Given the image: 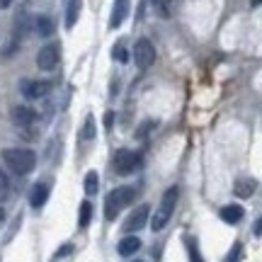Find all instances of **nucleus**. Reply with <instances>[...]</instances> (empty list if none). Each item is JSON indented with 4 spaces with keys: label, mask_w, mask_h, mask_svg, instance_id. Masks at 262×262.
Returning <instances> with one entry per match:
<instances>
[{
    "label": "nucleus",
    "mask_w": 262,
    "mask_h": 262,
    "mask_svg": "<svg viewBox=\"0 0 262 262\" xmlns=\"http://www.w3.org/2000/svg\"><path fill=\"white\" fill-rule=\"evenodd\" d=\"M134 61L139 66L141 71H146L150 66L156 63V47H153V41L146 37H141L136 41V47H134Z\"/></svg>",
    "instance_id": "39448f33"
},
{
    "label": "nucleus",
    "mask_w": 262,
    "mask_h": 262,
    "mask_svg": "<svg viewBox=\"0 0 262 262\" xmlns=\"http://www.w3.org/2000/svg\"><path fill=\"white\" fill-rule=\"evenodd\" d=\"M97 185H100L97 172H88V175H85V192H88V194H95V192H97Z\"/></svg>",
    "instance_id": "412c9836"
},
{
    "label": "nucleus",
    "mask_w": 262,
    "mask_h": 262,
    "mask_svg": "<svg viewBox=\"0 0 262 262\" xmlns=\"http://www.w3.org/2000/svg\"><path fill=\"white\" fill-rule=\"evenodd\" d=\"M255 187H257V182H255V180H250V178H245V180H238V182H235L233 192L241 196V199H248V196L255 194Z\"/></svg>",
    "instance_id": "2eb2a0df"
},
{
    "label": "nucleus",
    "mask_w": 262,
    "mask_h": 262,
    "mask_svg": "<svg viewBox=\"0 0 262 262\" xmlns=\"http://www.w3.org/2000/svg\"><path fill=\"white\" fill-rule=\"evenodd\" d=\"M136 262H143V260H136Z\"/></svg>",
    "instance_id": "2f4dec72"
},
{
    "label": "nucleus",
    "mask_w": 262,
    "mask_h": 262,
    "mask_svg": "<svg viewBox=\"0 0 262 262\" xmlns=\"http://www.w3.org/2000/svg\"><path fill=\"white\" fill-rule=\"evenodd\" d=\"M80 10H83V0H68L66 5V29H73L78 17H80Z\"/></svg>",
    "instance_id": "f8f14e48"
},
{
    "label": "nucleus",
    "mask_w": 262,
    "mask_h": 262,
    "mask_svg": "<svg viewBox=\"0 0 262 262\" xmlns=\"http://www.w3.org/2000/svg\"><path fill=\"white\" fill-rule=\"evenodd\" d=\"M12 5V0H0V8H10Z\"/></svg>",
    "instance_id": "cd10ccee"
},
{
    "label": "nucleus",
    "mask_w": 262,
    "mask_h": 262,
    "mask_svg": "<svg viewBox=\"0 0 262 262\" xmlns=\"http://www.w3.org/2000/svg\"><path fill=\"white\" fill-rule=\"evenodd\" d=\"M172 3L175 0H150V5L156 8V12H158L160 17H168L170 12H172Z\"/></svg>",
    "instance_id": "a211bd4d"
},
{
    "label": "nucleus",
    "mask_w": 262,
    "mask_h": 262,
    "mask_svg": "<svg viewBox=\"0 0 262 262\" xmlns=\"http://www.w3.org/2000/svg\"><path fill=\"white\" fill-rule=\"evenodd\" d=\"M90 221H93V204H90V202H83V204H80V216H78V226H80V228H88Z\"/></svg>",
    "instance_id": "f3484780"
},
{
    "label": "nucleus",
    "mask_w": 262,
    "mask_h": 262,
    "mask_svg": "<svg viewBox=\"0 0 262 262\" xmlns=\"http://www.w3.org/2000/svg\"><path fill=\"white\" fill-rule=\"evenodd\" d=\"M112 56H114V61H119V63H126V61H129V51L124 47V41H117V44H114Z\"/></svg>",
    "instance_id": "aec40b11"
},
{
    "label": "nucleus",
    "mask_w": 262,
    "mask_h": 262,
    "mask_svg": "<svg viewBox=\"0 0 262 262\" xmlns=\"http://www.w3.org/2000/svg\"><path fill=\"white\" fill-rule=\"evenodd\" d=\"M61 61V49L58 44H47V47H41V51L37 54V66L41 71H54Z\"/></svg>",
    "instance_id": "423d86ee"
},
{
    "label": "nucleus",
    "mask_w": 262,
    "mask_h": 262,
    "mask_svg": "<svg viewBox=\"0 0 262 262\" xmlns=\"http://www.w3.org/2000/svg\"><path fill=\"white\" fill-rule=\"evenodd\" d=\"M51 90V83L49 80H22L19 83V93L25 95L27 100H39Z\"/></svg>",
    "instance_id": "6e6552de"
},
{
    "label": "nucleus",
    "mask_w": 262,
    "mask_h": 262,
    "mask_svg": "<svg viewBox=\"0 0 262 262\" xmlns=\"http://www.w3.org/2000/svg\"><path fill=\"white\" fill-rule=\"evenodd\" d=\"M71 250H73V245H71V243H66L63 248H61V250H58V253H56V257H63V255H68V253H71Z\"/></svg>",
    "instance_id": "393cba45"
},
{
    "label": "nucleus",
    "mask_w": 262,
    "mask_h": 262,
    "mask_svg": "<svg viewBox=\"0 0 262 262\" xmlns=\"http://www.w3.org/2000/svg\"><path fill=\"white\" fill-rule=\"evenodd\" d=\"M178 196H180L178 187H170L168 192L163 194L158 211H156V216L150 219V228H153V231H163V228H165V224L170 221V216H172L175 206H178Z\"/></svg>",
    "instance_id": "7ed1b4c3"
},
{
    "label": "nucleus",
    "mask_w": 262,
    "mask_h": 262,
    "mask_svg": "<svg viewBox=\"0 0 262 262\" xmlns=\"http://www.w3.org/2000/svg\"><path fill=\"white\" fill-rule=\"evenodd\" d=\"M8 187H10V178H8V172L0 168V189H5V192H8Z\"/></svg>",
    "instance_id": "b1692460"
},
{
    "label": "nucleus",
    "mask_w": 262,
    "mask_h": 262,
    "mask_svg": "<svg viewBox=\"0 0 262 262\" xmlns=\"http://www.w3.org/2000/svg\"><path fill=\"white\" fill-rule=\"evenodd\" d=\"M5 196H8L5 194V189H0V202H5Z\"/></svg>",
    "instance_id": "c756f323"
},
{
    "label": "nucleus",
    "mask_w": 262,
    "mask_h": 262,
    "mask_svg": "<svg viewBox=\"0 0 262 262\" xmlns=\"http://www.w3.org/2000/svg\"><path fill=\"white\" fill-rule=\"evenodd\" d=\"M112 124H114V114L107 112L104 114V126H107V129H112Z\"/></svg>",
    "instance_id": "a878e982"
},
{
    "label": "nucleus",
    "mask_w": 262,
    "mask_h": 262,
    "mask_svg": "<svg viewBox=\"0 0 262 262\" xmlns=\"http://www.w3.org/2000/svg\"><path fill=\"white\" fill-rule=\"evenodd\" d=\"M0 158L5 163V168H10L15 175H27L37 165V156L29 148H5Z\"/></svg>",
    "instance_id": "f257e3e1"
},
{
    "label": "nucleus",
    "mask_w": 262,
    "mask_h": 262,
    "mask_svg": "<svg viewBox=\"0 0 262 262\" xmlns=\"http://www.w3.org/2000/svg\"><path fill=\"white\" fill-rule=\"evenodd\" d=\"M187 250H189V260L192 262H204L202 260V255H199V250H196L194 238H187Z\"/></svg>",
    "instance_id": "5701e85b"
},
{
    "label": "nucleus",
    "mask_w": 262,
    "mask_h": 262,
    "mask_svg": "<svg viewBox=\"0 0 262 262\" xmlns=\"http://www.w3.org/2000/svg\"><path fill=\"white\" fill-rule=\"evenodd\" d=\"M34 29H37L39 37H51L54 34V19L47 17V15H39L34 19Z\"/></svg>",
    "instance_id": "dca6fc26"
},
{
    "label": "nucleus",
    "mask_w": 262,
    "mask_h": 262,
    "mask_svg": "<svg viewBox=\"0 0 262 262\" xmlns=\"http://www.w3.org/2000/svg\"><path fill=\"white\" fill-rule=\"evenodd\" d=\"M253 231H255V235H262V216L257 219V221H255V228H253Z\"/></svg>",
    "instance_id": "bb28decb"
},
{
    "label": "nucleus",
    "mask_w": 262,
    "mask_h": 262,
    "mask_svg": "<svg viewBox=\"0 0 262 262\" xmlns=\"http://www.w3.org/2000/svg\"><path fill=\"white\" fill-rule=\"evenodd\" d=\"M243 206L238 204H226L224 209H221V219H224L226 224H238L241 219H243Z\"/></svg>",
    "instance_id": "4468645a"
},
{
    "label": "nucleus",
    "mask_w": 262,
    "mask_h": 262,
    "mask_svg": "<svg viewBox=\"0 0 262 262\" xmlns=\"http://www.w3.org/2000/svg\"><path fill=\"white\" fill-rule=\"evenodd\" d=\"M141 165H143L141 153L129 150V148H119L112 158V168H114L117 175H129V172H134V170H139Z\"/></svg>",
    "instance_id": "20e7f679"
},
{
    "label": "nucleus",
    "mask_w": 262,
    "mask_h": 262,
    "mask_svg": "<svg viewBox=\"0 0 262 262\" xmlns=\"http://www.w3.org/2000/svg\"><path fill=\"white\" fill-rule=\"evenodd\" d=\"M250 5H253V8H260V5H262V0H250Z\"/></svg>",
    "instance_id": "c85d7f7f"
},
{
    "label": "nucleus",
    "mask_w": 262,
    "mask_h": 262,
    "mask_svg": "<svg viewBox=\"0 0 262 262\" xmlns=\"http://www.w3.org/2000/svg\"><path fill=\"white\" fill-rule=\"evenodd\" d=\"M241 257H243V243H233L231 253L226 255L224 262H241Z\"/></svg>",
    "instance_id": "4be33fe9"
},
{
    "label": "nucleus",
    "mask_w": 262,
    "mask_h": 262,
    "mask_svg": "<svg viewBox=\"0 0 262 262\" xmlns=\"http://www.w3.org/2000/svg\"><path fill=\"white\" fill-rule=\"evenodd\" d=\"M49 185L47 182H37L34 187H32V194H29V204H32V209H41V206L47 204L49 199Z\"/></svg>",
    "instance_id": "9d476101"
},
{
    "label": "nucleus",
    "mask_w": 262,
    "mask_h": 262,
    "mask_svg": "<svg viewBox=\"0 0 262 262\" xmlns=\"http://www.w3.org/2000/svg\"><path fill=\"white\" fill-rule=\"evenodd\" d=\"M80 136H83L85 141L95 139V117H93V114H88V117H85V124H83V131H80Z\"/></svg>",
    "instance_id": "6ab92c4d"
},
{
    "label": "nucleus",
    "mask_w": 262,
    "mask_h": 262,
    "mask_svg": "<svg viewBox=\"0 0 262 262\" xmlns=\"http://www.w3.org/2000/svg\"><path fill=\"white\" fill-rule=\"evenodd\" d=\"M134 199H136V187L112 189V192L107 194V199H104V216H107L110 221H114V219L119 216V211H122L124 206H129Z\"/></svg>",
    "instance_id": "f03ea898"
},
{
    "label": "nucleus",
    "mask_w": 262,
    "mask_h": 262,
    "mask_svg": "<svg viewBox=\"0 0 262 262\" xmlns=\"http://www.w3.org/2000/svg\"><path fill=\"white\" fill-rule=\"evenodd\" d=\"M129 15V0H114V8H112V17H110V27L117 29L122 27V22Z\"/></svg>",
    "instance_id": "9b49d317"
},
{
    "label": "nucleus",
    "mask_w": 262,
    "mask_h": 262,
    "mask_svg": "<svg viewBox=\"0 0 262 262\" xmlns=\"http://www.w3.org/2000/svg\"><path fill=\"white\" fill-rule=\"evenodd\" d=\"M3 219H5V211H3V209H0V221H3Z\"/></svg>",
    "instance_id": "7c9ffc66"
},
{
    "label": "nucleus",
    "mask_w": 262,
    "mask_h": 262,
    "mask_svg": "<svg viewBox=\"0 0 262 262\" xmlns=\"http://www.w3.org/2000/svg\"><path fill=\"white\" fill-rule=\"evenodd\" d=\"M12 122L17 126H29V124L37 122V110H32L27 104H19V107H12Z\"/></svg>",
    "instance_id": "1a4fd4ad"
},
{
    "label": "nucleus",
    "mask_w": 262,
    "mask_h": 262,
    "mask_svg": "<svg viewBox=\"0 0 262 262\" xmlns=\"http://www.w3.org/2000/svg\"><path fill=\"white\" fill-rule=\"evenodd\" d=\"M148 214H150L148 204H141V206H136V209H134V211H131L129 216H126V221H124V231H126V233H134V231H141L143 226L148 224Z\"/></svg>",
    "instance_id": "0eeeda50"
},
{
    "label": "nucleus",
    "mask_w": 262,
    "mask_h": 262,
    "mask_svg": "<svg viewBox=\"0 0 262 262\" xmlns=\"http://www.w3.org/2000/svg\"><path fill=\"white\" fill-rule=\"evenodd\" d=\"M139 248H141V241L136 238V235H126V238H122L119 241V255H124V257H129V255L134 253H139Z\"/></svg>",
    "instance_id": "ddd939ff"
}]
</instances>
